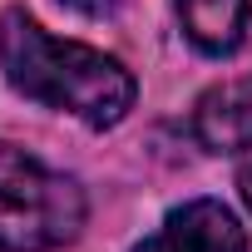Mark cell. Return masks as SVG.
Here are the masks:
<instances>
[{
  "label": "cell",
  "instance_id": "1",
  "mask_svg": "<svg viewBox=\"0 0 252 252\" xmlns=\"http://www.w3.org/2000/svg\"><path fill=\"white\" fill-rule=\"evenodd\" d=\"M0 69H5L15 94H25L45 109L74 114L89 129L124 124L134 109V94H139L124 60L89 50L79 40H55L20 5L0 15Z\"/></svg>",
  "mask_w": 252,
  "mask_h": 252
},
{
  "label": "cell",
  "instance_id": "3",
  "mask_svg": "<svg viewBox=\"0 0 252 252\" xmlns=\"http://www.w3.org/2000/svg\"><path fill=\"white\" fill-rule=\"evenodd\" d=\"M193 134L208 154H242L252 149V79L213 84L193 109Z\"/></svg>",
  "mask_w": 252,
  "mask_h": 252
},
{
  "label": "cell",
  "instance_id": "8",
  "mask_svg": "<svg viewBox=\"0 0 252 252\" xmlns=\"http://www.w3.org/2000/svg\"><path fill=\"white\" fill-rule=\"evenodd\" d=\"M134 252H163V237H154V242H139Z\"/></svg>",
  "mask_w": 252,
  "mask_h": 252
},
{
  "label": "cell",
  "instance_id": "6",
  "mask_svg": "<svg viewBox=\"0 0 252 252\" xmlns=\"http://www.w3.org/2000/svg\"><path fill=\"white\" fill-rule=\"evenodd\" d=\"M237 193H242V203L252 208V154L242 158V168H237Z\"/></svg>",
  "mask_w": 252,
  "mask_h": 252
},
{
  "label": "cell",
  "instance_id": "5",
  "mask_svg": "<svg viewBox=\"0 0 252 252\" xmlns=\"http://www.w3.org/2000/svg\"><path fill=\"white\" fill-rule=\"evenodd\" d=\"M247 15H252L247 0H178L183 35H188L203 55H213V60H222V55H232V50L242 45Z\"/></svg>",
  "mask_w": 252,
  "mask_h": 252
},
{
  "label": "cell",
  "instance_id": "7",
  "mask_svg": "<svg viewBox=\"0 0 252 252\" xmlns=\"http://www.w3.org/2000/svg\"><path fill=\"white\" fill-rule=\"evenodd\" d=\"M64 5H74V10H84V15H104L114 0H64Z\"/></svg>",
  "mask_w": 252,
  "mask_h": 252
},
{
  "label": "cell",
  "instance_id": "2",
  "mask_svg": "<svg viewBox=\"0 0 252 252\" xmlns=\"http://www.w3.org/2000/svg\"><path fill=\"white\" fill-rule=\"evenodd\" d=\"M84 227V188L0 139V252H55Z\"/></svg>",
  "mask_w": 252,
  "mask_h": 252
},
{
  "label": "cell",
  "instance_id": "4",
  "mask_svg": "<svg viewBox=\"0 0 252 252\" xmlns=\"http://www.w3.org/2000/svg\"><path fill=\"white\" fill-rule=\"evenodd\" d=\"M158 237H163V252H252L242 222L213 198H193L173 208Z\"/></svg>",
  "mask_w": 252,
  "mask_h": 252
}]
</instances>
